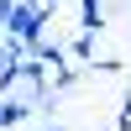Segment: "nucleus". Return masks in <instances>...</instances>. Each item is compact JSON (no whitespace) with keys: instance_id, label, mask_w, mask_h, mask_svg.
Wrapping results in <instances>:
<instances>
[{"instance_id":"nucleus-1","label":"nucleus","mask_w":131,"mask_h":131,"mask_svg":"<svg viewBox=\"0 0 131 131\" xmlns=\"http://www.w3.org/2000/svg\"><path fill=\"white\" fill-rule=\"evenodd\" d=\"M42 26H47V10H42V5H16V16H10V37H16V42H26V47H37V42H42Z\"/></svg>"},{"instance_id":"nucleus-2","label":"nucleus","mask_w":131,"mask_h":131,"mask_svg":"<svg viewBox=\"0 0 131 131\" xmlns=\"http://www.w3.org/2000/svg\"><path fill=\"white\" fill-rule=\"evenodd\" d=\"M37 115V105L21 100V94H0V131H16L21 121H31Z\"/></svg>"},{"instance_id":"nucleus-3","label":"nucleus","mask_w":131,"mask_h":131,"mask_svg":"<svg viewBox=\"0 0 131 131\" xmlns=\"http://www.w3.org/2000/svg\"><path fill=\"white\" fill-rule=\"evenodd\" d=\"M31 58H37L42 68H58V73L68 68V47H63V42H47V37H42L37 47H31Z\"/></svg>"},{"instance_id":"nucleus-4","label":"nucleus","mask_w":131,"mask_h":131,"mask_svg":"<svg viewBox=\"0 0 131 131\" xmlns=\"http://www.w3.org/2000/svg\"><path fill=\"white\" fill-rule=\"evenodd\" d=\"M26 58H31V47H26V42H16L10 31H0V73H5V68H16V63H26Z\"/></svg>"},{"instance_id":"nucleus-5","label":"nucleus","mask_w":131,"mask_h":131,"mask_svg":"<svg viewBox=\"0 0 131 131\" xmlns=\"http://www.w3.org/2000/svg\"><path fill=\"white\" fill-rule=\"evenodd\" d=\"M79 26L89 37H100L105 31V0H79Z\"/></svg>"},{"instance_id":"nucleus-6","label":"nucleus","mask_w":131,"mask_h":131,"mask_svg":"<svg viewBox=\"0 0 131 131\" xmlns=\"http://www.w3.org/2000/svg\"><path fill=\"white\" fill-rule=\"evenodd\" d=\"M68 58H73V63H94V37H89V31H79V37H73Z\"/></svg>"},{"instance_id":"nucleus-7","label":"nucleus","mask_w":131,"mask_h":131,"mask_svg":"<svg viewBox=\"0 0 131 131\" xmlns=\"http://www.w3.org/2000/svg\"><path fill=\"white\" fill-rule=\"evenodd\" d=\"M73 84H79V68H63V73H52V89L47 94H68Z\"/></svg>"},{"instance_id":"nucleus-8","label":"nucleus","mask_w":131,"mask_h":131,"mask_svg":"<svg viewBox=\"0 0 131 131\" xmlns=\"http://www.w3.org/2000/svg\"><path fill=\"white\" fill-rule=\"evenodd\" d=\"M115 131H131V89H126V100H121V115H115Z\"/></svg>"},{"instance_id":"nucleus-9","label":"nucleus","mask_w":131,"mask_h":131,"mask_svg":"<svg viewBox=\"0 0 131 131\" xmlns=\"http://www.w3.org/2000/svg\"><path fill=\"white\" fill-rule=\"evenodd\" d=\"M10 16H16V0H0V31L10 26Z\"/></svg>"},{"instance_id":"nucleus-10","label":"nucleus","mask_w":131,"mask_h":131,"mask_svg":"<svg viewBox=\"0 0 131 131\" xmlns=\"http://www.w3.org/2000/svg\"><path fill=\"white\" fill-rule=\"evenodd\" d=\"M37 131H63V126H37Z\"/></svg>"}]
</instances>
